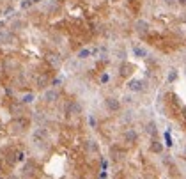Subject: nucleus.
Listing matches in <instances>:
<instances>
[{"label": "nucleus", "instance_id": "1", "mask_svg": "<svg viewBox=\"0 0 186 179\" xmlns=\"http://www.w3.org/2000/svg\"><path fill=\"white\" fill-rule=\"evenodd\" d=\"M66 112L71 115H78V114H82V107H80V103H76V101H71V103L66 105Z\"/></svg>", "mask_w": 186, "mask_h": 179}, {"label": "nucleus", "instance_id": "2", "mask_svg": "<svg viewBox=\"0 0 186 179\" xmlns=\"http://www.w3.org/2000/svg\"><path fill=\"white\" fill-rule=\"evenodd\" d=\"M128 89H130L131 92H140V91L145 89V85H144L142 80H131L130 83H128Z\"/></svg>", "mask_w": 186, "mask_h": 179}, {"label": "nucleus", "instance_id": "3", "mask_svg": "<svg viewBox=\"0 0 186 179\" xmlns=\"http://www.w3.org/2000/svg\"><path fill=\"white\" fill-rule=\"evenodd\" d=\"M105 103H106V108L112 110V112H117V110L120 108V101L117 98H106Z\"/></svg>", "mask_w": 186, "mask_h": 179}, {"label": "nucleus", "instance_id": "4", "mask_svg": "<svg viewBox=\"0 0 186 179\" xmlns=\"http://www.w3.org/2000/svg\"><path fill=\"white\" fill-rule=\"evenodd\" d=\"M137 138H138V135H137V131H135V130H131V128H130V130L124 131V140H126L128 144H135V142H137Z\"/></svg>", "mask_w": 186, "mask_h": 179}, {"label": "nucleus", "instance_id": "5", "mask_svg": "<svg viewBox=\"0 0 186 179\" xmlns=\"http://www.w3.org/2000/svg\"><path fill=\"white\" fill-rule=\"evenodd\" d=\"M57 98H59V92H57L55 89H51V91H46V92H44V99H46L48 103H53Z\"/></svg>", "mask_w": 186, "mask_h": 179}, {"label": "nucleus", "instance_id": "6", "mask_svg": "<svg viewBox=\"0 0 186 179\" xmlns=\"http://www.w3.org/2000/svg\"><path fill=\"white\" fill-rule=\"evenodd\" d=\"M135 28H137V32H138V34H145V32L149 30V25H147V22H144V20H140V22H137Z\"/></svg>", "mask_w": 186, "mask_h": 179}, {"label": "nucleus", "instance_id": "7", "mask_svg": "<svg viewBox=\"0 0 186 179\" xmlns=\"http://www.w3.org/2000/svg\"><path fill=\"white\" fill-rule=\"evenodd\" d=\"M46 135H48V133H46V130H44V128H41V130H36L34 138H36V140H39V138H46Z\"/></svg>", "mask_w": 186, "mask_h": 179}, {"label": "nucleus", "instance_id": "8", "mask_svg": "<svg viewBox=\"0 0 186 179\" xmlns=\"http://www.w3.org/2000/svg\"><path fill=\"white\" fill-rule=\"evenodd\" d=\"M135 55H137V57H147V50L145 48H140V46H135Z\"/></svg>", "mask_w": 186, "mask_h": 179}, {"label": "nucleus", "instance_id": "9", "mask_svg": "<svg viewBox=\"0 0 186 179\" xmlns=\"http://www.w3.org/2000/svg\"><path fill=\"white\" fill-rule=\"evenodd\" d=\"M85 146H87V149H89L91 152H96V151H98V144H96L94 140H87V144H85Z\"/></svg>", "mask_w": 186, "mask_h": 179}, {"label": "nucleus", "instance_id": "10", "mask_svg": "<svg viewBox=\"0 0 186 179\" xmlns=\"http://www.w3.org/2000/svg\"><path fill=\"white\" fill-rule=\"evenodd\" d=\"M46 83H48V78H46V76H41V78L37 80V87H41V89L46 87Z\"/></svg>", "mask_w": 186, "mask_h": 179}, {"label": "nucleus", "instance_id": "11", "mask_svg": "<svg viewBox=\"0 0 186 179\" xmlns=\"http://www.w3.org/2000/svg\"><path fill=\"white\" fill-rule=\"evenodd\" d=\"M22 101H23V103H32V101H34V94H25V96L22 98Z\"/></svg>", "mask_w": 186, "mask_h": 179}, {"label": "nucleus", "instance_id": "12", "mask_svg": "<svg viewBox=\"0 0 186 179\" xmlns=\"http://www.w3.org/2000/svg\"><path fill=\"white\" fill-rule=\"evenodd\" d=\"M130 69H131V67H130V66H126V64H124V66H122V67H120V75H122V76L130 75V73H131V71H130Z\"/></svg>", "mask_w": 186, "mask_h": 179}, {"label": "nucleus", "instance_id": "13", "mask_svg": "<svg viewBox=\"0 0 186 179\" xmlns=\"http://www.w3.org/2000/svg\"><path fill=\"white\" fill-rule=\"evenodd\" d=\"M89 55H91V52H89V50H82V52L78 53V57H80V59H87Z\"/></svg>", "mask_w": 186, "mask_h": 179}, {"label": "nucleus", "instance_id": "14", "mask_svg": "<svg viewBox=\"0 0 186 179\" xmlns=\"http://www.w3.org/2000/svg\"><path fill=\"white\" fill-rule=\"evenodd\" d=\"M151 149H153L154 152H161V149H163V147H161V144H153V147H151Z\"/></svg>", "mask_w": 186, "mask_h": 179}, {"label": "nucleus", "instance_id": "15", "mask_svg": "<svg viewBox=\"0 0 186 179\" xmlns=\"http://www.w3.org/2000/svg\"><path fill=\"white\" fill-rule=\"evenodd\" d=\"M147 131H149V133H156V124H154V122H151V124L147 126Z\"/></svg>", "mask_w": 186, "mask_h": 179}, {"label": "nucleus", "instance_id": "16", "mask_svg": "<svg viewBox=\"0 0 186 179\" xmlns=\"http://www.w3.org/2000/svg\"><path fill=\"white\" fill-rule=\"evenodd\" d=\"M165 142H167V146H172V138H170V135H169V133H165Z\"/></svg>", "mask_w": 186, "mask_h": 179}, {"label": "nucleus", "instance_id": "17", "mask_svg": "<svg viewBox=\"0 0 186 179\" xmlns=\"http://www.w3.org/2000/svg\"><path fill=\"white\" fill-rule=\"evenodd\" d=\"M30 6H32V0H25L22 4V7H30Z\"/></svg>", "mask_w": 186, "mask_h": 179}, {"label": "nucleus", "instance_id": "18", "mask_svg": "<svg viewBox=\"0 0 186 179\" xmlns=\"http://www.w3.org/2000/svg\"><path fill=\"white\" fill-rule=\"evenodd\" d=\"M89 122H91L92 128H96V119H94V117H89Z\"/></svg>", "mask_w": 186, "mask_h": 179}, {"label": "nucleus", "instance_id": "19", "mask_svg": "<svg viewBox=\"0 0 186 179\" xmlns=\"http://www.w3.org/2000/svg\"><path fill=\"white\" fill-rule=\"evenodd\" d=\"M101 82H103V83H106V82H108V75H103V76H101Z\"/></svg>", "mask_w": 186, "mask_h": 179}, {"label": "nucleus", "instance_id": "20", "mask_svg": "<svg viewBox=\"0 0 186 179\" xmlns=\"http://www.w3.org/2000/svg\"><path fill=\"white\" fill-rule=\"evenodd\" d=\"M99 179H106V174L103 172V174H101V176H99Z\"/></svg>", "mask_w": 186, "mask_h": 179}, {"label": "nucleus", "instance_id": "21", "mask_svg": "<svg viewBox=\"0 0 186 179\" xmlns=\"http://www.w3.org/2000/svg\"><path fill=\"white\" fill-rule=\"evenodd\" d=\"M179 4L181 6H186V0H179Z\"/></svg>", "mask_w": 186, "mask_h": 179}, {"label": "nucleus", "instance_id": "22", "mask_svg": "<svg viewBox=\"0 0 186 179\" xmlns=\"http://www.w3.org/2000/svg\"><path fill=\"white\" fill-rule=\"evenodd\" d=\"M165 2H167V4H172V2H174V0H165Z\"/></svg>", "mask_w": 186, "mask_h": 179}, {"label": "nucleus", "instance_id": "23", "mask_svg": "<svg viewBox=\"0 0 186 179\" xmlns=\"http://www.w3.org/2000/svg\"><path fill=\"white\" fill-rule=\"evenodd\" d=\"M36 2H39V0H32V4H36Z\"/></svg>", "mask_w": 186, "mask_h": 179}, {"label": "nucleus", "instance_id": "24", "mask_svg": "<svg viewBox=\"0 0 186 179\" xmlns=\"http://www.w3.org/2000/svg\"><path fill=\"white\" fill-rule=\"evenodd\" d=\"M184 119H186V108H184Z\"/></svg>", "mask_w": 186, "mask_h": 179}, {"label": "nucleus", "instance_id": "25", "mask_svg": "<svg viewBox=\"0 0 186 179\" xmlns=\"http://www.w3.org/2000/svg\"><path fill=\"white\" fill-rule=\"evenodd\" d=\"M0 179H4V177H0Z\"/></svg>", "mask_w": 186, "mask_h": 179}]
</instances>
